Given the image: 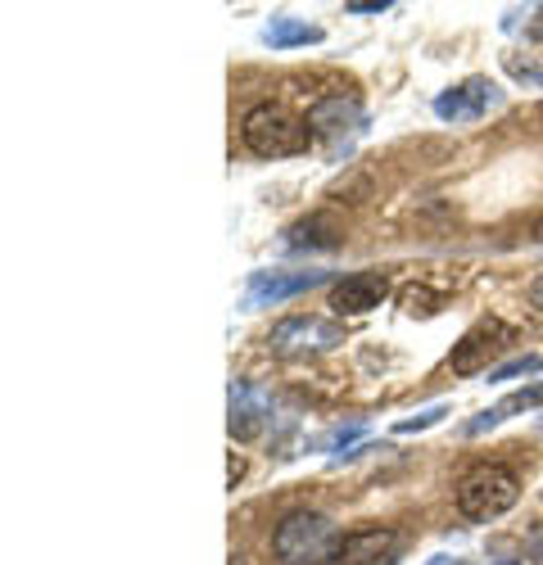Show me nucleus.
Here are the masks:
<instances>
[{
  "mask_svg": "<svg viewBox=\"0 0 543 565\" xmlns=\"http://www.w3.org/2000/svg\"><path fill=\"white\" fill-rule=\"evenodd\" d=\"M340 530L331 515L322 511H286L281 515V525L272 530V552H277L281 565H331L340 561Z\"/></svg>",
  "mask_w": 543,
  "mask_h": 565,
  "instance_id": "nucleus-1",
  "label": "nucleus"
},
{
  "mask_svg": "<svg viewBox=\"0 0 543 565\" xmlns=\"http://www.w3.org/2000/svg\"><path fill=\"white\" fill-rule=\"evenodd\" d=\"M521 498V480L517 470L498 466V461H480L471 466L467 476L458 480V511L467 515V521H498L503 511H512Z\"/></svg>",
  "mask_w": 543,
  "mask_h": 565,
  "instance_id": "nucleus-2",
  "label": "nucleus"
},
{
  "mask_svg": "<svg viewBox=\"0 0 543 565\" xmlns=\"http://www.w3.org/2000/svg\"><path fill=\"white\" fill-rule=\"evenodd\" d=\"M245 146L258 154V159H290V154H304L308 150V122H299L295 114H286L281 105H254L245 114Z\"/></svg>",
  "mask_w": 543,
  "mask_h": 565,
  "instance_id": "nucleus-3",
  "label": "nucleus"
},
{
  "mask_svg": "<svg viewBox=\"0 0 543 565\" xmlns=\"http://www.w3.org/2000/svg\"><path fill=\"white\" fill-rule=\"evenodd\" d=\"M344 344V326L327 321V317H286L272 326L267 335V349L281 353V358H295V353H327V349H340Z\"/></svg>",
  "mask_w": 543,
  "mask_h": 565,
  "instance_id": "nucleus-4",
  "label": "nucleus"
},
{
  "mask_svg": "<svg viewBox=\"0 0 543 565\" xmlns=\"http://www.w3.org/2000/svg\"><path fill=\"white\" fill-rule=\"evenodd\" d=\"M517 340H521V335H517V326H508L503 317H485V321H476L471 331L462 335V344L453 349L448 366L458 371V375H476V371L489 366L498 353H508Z\"/></svg>",
  "mask_w": 543,
  "mask_h": 565,
  "instance_id": "nucleus-5",
  "label": "nucleus"
},
{
  "mask_svg": "<svg viewBox=\"0 0 543 565\" xmlns=\"http://www.w3.org/2000/svg\"><path fill=\"white\" fill-rule=\"evenodd\" d=\"M508 96H503V86L498 82H489V77H467L462 86H453V90H444V96L435 100V114L444 118V122H480L489 109H498Z\"/></svg>",
  "mask_w": 543,
  "mask_h": 565,
  "instance_id": "nucleus-6",
  "label": "nucleus"
},
{
  "mask_svg": "<svg viewBox=\"0 0 543 565\" xmlns=\"http://www.w3.org/2000/svg\"><path fill=\"white\" fill-rule=\"evenodd\" d=\"M304 122H308L312 140H344L368 127V114H362V105L353 96H322V100H312Z\"/></svg>",
  "mask_w": 543,
  "mask_h": 565,
  "instance_id": "nucleus-7",
  "label": "nucleus"
},
{
  "mask_svg": "<svg viewBox=\"0 0 543 565\" xmlns=\"http://www.w3.org/2000/svg\"><path fill=\"white\" fill-rule=\"evenodd\" d=\"M327 280H331L327 271H254L245 303H249V308L286 303V299H295V295H304V290H312V286H327Z\"/></svg>",
  "mask_w": 543,
  "mask_h": 565,
  "instance_id": "nucleus-8",
  "label": "nucleus"
},
{
  "mask_svg": "<svg viewBox=\"0 0 543 565\" xmlns=\"http://www.w3.org/2000/svg\"><path fill=\"white\" fill-rule=\"evenodd\" d=\"M385 295H390L385 271H353V276H344L340 286L331 290V308H336L340 317H362V312L381 308Z\"/></svg>",
  "mask_w": 543,
  "mask_h": 565,
  "instance_id": "nucleus-9",
  "label": "nucleus"
},
{
  "mask_svg": "<svg viewBox=\"0 0 543 565\" xmlns=\"http://www.w3.org/2000/svg\"><path fill=\"white\" fill-rule=\"evenodd\" d=\"M403 534L394 530H358L340 543V565H394Z\"/></svg>",
  "mask_w": 543,
  "mask_h": 565,
  "instance_id": "nucleus-10",
  "label": "nucleus"
},
{
  "mask_svg": "<svg viewBox=\"0 0 543 565\" xmlns=\"http://www.w3.org/2000/svg\"><path fill=\"white\" fill-rule=\"evenodd\" d=\"M267 416H272V403L249 385V381H236L232 385V439L249 444L267 430Z\"/></svg>",
  "mask_w": 543,
  "mask_h": 565,
  "instance_id": "nucleus-11",
  "label": "nucleus"
},
{
  "mask_svg": "<svg viewBox=\"0 0 543 565\" xmlns=\"http://www.w3.org/2000/svg\"><path fill=\"white\" fill-rule=\"evenodd\" d=\"M534 407H543V381L539 385H525V390H517V394H508L498 407H489V412H480L476 420H467L462 426V435H485V430H493V426H503L508 416H517V412H534Z\"/></svg>",
  "mask_w": 543,
  "mask_h": 565,
  "instance_id": "nucleus-12",
  "label": "nucleus"
},
{
  "mask_svg": "<svg viewBox=\"0 0 543 565\" xmlns=\"http://www.w3.org/2000/svg\"><path fill=\"white\" fill-rule=\"evenodd\" d=\"M286 245L290 249H336L340 245V222L331 217V213H312L308 222H299V226H290L286 231Z\"/></svg>",
  "mask_w": 543,
  "mask_h": 565,
  "instance_id": "nucleus-13",
  "label": "nucleus"
},
{
  "mask_svg": "<svg viewBox=\"0 0 543 565\" xmlns=\"http://www.w3.org/2000/svg\"><path fill=\"white\" fill-rule=\"evenodd\" d=\"M263 41L272 45V51H290V45H312V41H322V28H312V23H299V19H272L263 28Z\"/></svg>",
  "mask_w": 543,
  "mask_h": 565,
  "instance_id": "nucleus-14",
  "label": "nucleus"
},
{
  "mask_svg": "<svg viewBox=\"0 0 543 565\" xmlns=\"http://www.w3.org/2000/svg\"><path fill=\"white\" fill-rule=\"evenodd\" d=\"M448 416V407L444 403H435V407H426V412H417V416H407V420H398L394 426V435H422V430H430V426H439V420Z\"/></svg>",
  "mask_w": 543,
  "mask_h": 565,
  "instance_id": "nucleus-15",
  "label": "nucleus"
},
{
  "mask_svg": "<svg viewBox=\"0 0 543 565\" xmlns=\"http://www.w3.org/2000/svg\"><path fill=\"white\" fill-rule=\"evenodd\" d=\"M435 303H439V295H435V290H426V286H407V290H403V308L413 312V317H417V312H422V317H430V312H435Z\"/></svg>",
  "mask_w": 543,
  "mask_h": 565,
  "instance_id": "nucleus-16",
  "label": "nucleus"
},
{
  "mask_svg": "<svg viewBox=\"0 0 543 565\" xmlns=\"http://www.w3.org/2000/svg\"><path fill=\"white\" fill-rule=\"evenodd\" d=\"M539 366H543V358H517V362H508V366H498L493 381H512V375H525V371H539Z\"/></svg>",
  "mask_w": 543,
  "mask_h": 565,
  "instance_id": "nucleus-17",
  "label": "nucleus"
},
{
  "mask_svg": "<svg viewBox=\"0 0 543 565\" xmlns=\"http://www.w3.org/2000/svg\"><path fill=\"white\" fill-rule=\"evenodd\" d=\"M362 435V420H353V426H336L327 439H317V448H336V444H349V439H358Z\"/></svg>",
  "mask_w": 543,
  "mask_h": 565,
  "instance_id": "nucleus-18",
  "label": "nucleus"
},
{
  "mask_svg": "<svg viewBox=\"0 0 543 565\" xmlns=\"http://www.w3.org/2000/svg\"><path fill=\"white\" fill-rule=\"evenodd\" d=\"M508 68H512L517 82H525V86H543V68H534V64H517V60H512Z\"/></svg>",
  "mask_w": 543,
  "mask_h": 565,
  "instance_id": "nucleus-19",
  "label": "nucleus"
},
{
  "mask_svg": "<svg viewBox=\"0 0 543 565\" xmlns=\"http://www.w3.org/2000/svg\"><path fill=\"white\" fill-rule=\"evenodd\" d=\"M525 556H530V565H543V525H534L525 534Z\"/></svg>",
  "mask_w": 543,
  "mask_h": 565,
  "instance_id": "nucleus-20",
  "label": "nucleus"
},
{
  "mask_svg": "<svg viewBox=\"0 0 543 565\" xmlns=\"http://www.w3.org/2000/svg\"><path fill=\"white\" fill-rule=\"evenodd\" d=\"M390 10V0H353L349 14H385Z\"/></svg>",
  "mask_w": 543,
  "mask_h": 565,
  "instance_id": "nucleus-21",
  "label": "nucleus"
},
{
  "mask_svg": "<svg viewBox=\"0 0 543 565\" xmlns=\"http://www.w3.org/2000/svg\"><path fill=\"white\" fill-rule=\"evenodd\" d=\"M245 476V461L241 457H232V466H226V480H232V489H236V480Z\"/></svg>",
  "mask_w": 543,
  "mask_h": 565,
  "instance_id": "nucleus-22",
  "label": "nucleus"
},
{
  "mask_svg": "<svg viewBox=\"0 0 543 565\" xmlns=\"http://www.w3.org/2000/svg\"><path fill=\"white\" fill-rule=\"evenodd\" d=\"M530 303H534V308H543V276L534 280V286H530Z\"/></svg>",
  "mask_w": 543,
  "mask_h": 565,
  "instance_id": "nucleus-23",
  "label": "nucleus"
},
{
  "mask_svg": "<svg viewBox=\"0 0 543 565\" xmlns=\"http://www.w3.org/2000/svg\"><path fill=\"white\" fill-rule=\"evenodd\" d=\"M539 118H543V105H539Z\"/></svg>",
  "mask_w": 543,
  "mask_h": 565,
  "instance_id": "nucleus-24",
  "label": "nucleus"
}]
</instances>
